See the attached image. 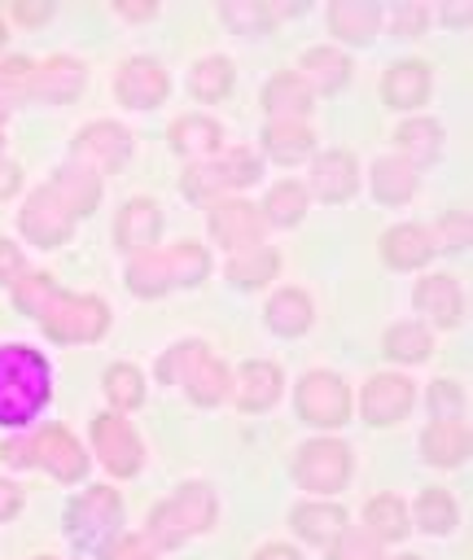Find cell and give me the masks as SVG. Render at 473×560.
<instances>
[{
    "label": "cell",
    "instance_id": "9a60e30c",
    "mask_svg": "<svg viewBox=\"0 0 473 560\" xmlns=\"http://www.w3.org/2000/svg\"><path fill=\"white\" fill-rule=\"evenodd\" d=\"M407 407H412V381L407 376L381 372L364 385V420L368 424H394L407 416Z\"/></svg>",
    "mask_w": 473,
    "mask_h": 560
},
{
    "label": "cell",
    "instance_id": "74e56055",
    "mask_svg": "<svg viewBox=\"0 0 473 560\" xmlns=\"http://www.w3.org/2000/svg\"><path fill=\"white\" fill-rule=\"evenodd\" d=\"M276 276V254L272 249H263V245H254V249H245V254H232V262H228V280H236V284H263V280H272Z\"/></svg>",
    "mask_w": 473,
    "mask_h": 560
},
{
    "label": "cell",
    "instance_id": "f6af8a7d",
    "mask_svg": "<svg viewBox=\"0 0 473 560\" xmlns=\"http://www.w3.org/2000/svg\"><path fill=\"white\" fill-rule=\"evenodd\" d=\"M26 83H31V61L26 57H9L0 66V96H18V92H26Z\"/></svg>",
    "mask_w": 473,
    "mask_h": 560
},
{
    "label": "cell",
    "instance_id": "e575fe53",
    "mask_svg": "<svg viewBox=\"0 0 473 560\" xmlns=\"http://www.w3.org/2000/svg\"><path fill=\"white\" fill-rule=\"evenodd\" d=\"M188 88H193V96H197V101H223V96H228V88H232V66H228L223 57H206V61H197V66H193Z\"/></svg>",
    "mask_w": 473,
    "mask_h": 560
},
{
    "label": "cell",
    "instance_id": "60d3db41",
    "mask_svg": "<svg viewBox=\"0 0 473 560\" xmlns=\"http://www.w3.org/2000/svg\"><path fill=\"white\" fill-rule=\"evenodd\" d=\"M105 394H109V402L114 407H140V398H145V385H140V372L131 368V363H114L109 372H105Z\"/></svg>",
    "mask_w": 473,
    "mask_h": 560
},
{
    "label": "cell",
    "instance_id": "816d5d0a",
    "mask_svg": "<svg viewBox=\"0 0 473 560\" xmlns=\"http://www.w3.org/2000/svg\"><path fill=\"white\" fill-rule=\"evenodd\" d=\"M13 13H18L22 22H44V18H48V4H18Z\"/></svg>",
    "mask_w": 473,
    "mask_h": 560
},
{
    "label": "cell",
    "instance_id": "4316f807",
    "mask_svg": "<svg viewBox=\"0 0 473 560\" xmlns=\"http://www.w3.org/2000/svg\"><path fill=\"white\" fill-rule=\"evenodd\" d=\"M377 22H381V9L368 4V0H337V4L328 9V26H333L342 39H350V44L372 39Z\"/></svg>",
    "mask_w": 473,
    "mask_h": 560
},
{
    "label": "cell",
    "instance_id": "f907efd6",
    "mask_svg": "<svg viewBox=\"0 0 473 560\" xmlns=\"http://www.w3.org/2000/svg\"><path fill=\"white\" fill-rule=\"evenodd\" d=\"M442 241H447V245H455V249L464 245V214H451V223L442 228Z\"/></svg>",
    "mask_w": 473,
    "mask_h": 560
},
{
    "label": "cell",
    "instance_id": "7c38bea8",
    "mask_svg": "<svg viewBox=\"0 0 473 560\" xmlns=\"http://www.w3.org/2000/svg\"><path fill=\"white\" fill-rule=\"evenodd\" d=\"M92 446H96L101 464L118 477H131L140 468V438L123 416H96L92 420Z\"/></svg>",
    "mask_w": 473,
    "mask_h": 560
},
{
    "label": "cell",
    "instance_id": "5bb4252c",
    "mask_svg": "<svg viewBox=\"0 0 473 560\" xmlns=\"http://www.w3.org/2000/svg\"><path fill=\"white\" fill-rule=\"evenodd\" d=\"M210 232L232 254H245V249H254L263 241V214L250 201H219L210 210Z\"/></svg>",
    "mask_w": 473,
    "mask_h": 560
},
{
    "label": "cell",
    "instance_id": "ab89813d",
    "mask_svg": "<svg viewBox=\"0 0 473 560\" xmlns=\"http://www.w3.org/2000/svg\"><path fill=\"white\" fill-rule=\"evenodd\" d=\"M394 140L407 149V158L429 162V158L438 153V144H442V131H438V122H429V118H412V122H403V127L394 131Z\"/></svg>",
    "mask_w": 473,
    "mask_h": 560
},
{
    "label": "cell",
    "instance_id": "3957f363",
    "mask_svg": "<svg viewBox=\"0 0 473 560\" xmlns=\"http://www.w3.org/2000/svg\"><path fill=\"white\" fill-rule=\"evenodd\" d=\"M0 459L4 464H26V468H48L57 481H79L88 472V455L79 451V442L61 424H48L31 438L0 442Z\"/></svg>",
    "mask_w": 473,
    "mask_h": 560
},
{
    "label": "cell",
    "instance_id": "7402d4cb",
    "mask_svg": "<svg viewBox=\"0 0 473 560\" xmlns=\"http://www.w3.org/2000/svg\"><path fill=\"white\" fill-rule=\"evenodd\" d=\"M416 311L420 315H429L434 324H455L460 319V311H464V298H460V284L451 280V276H425L420 284H416Z\"/></svg>",
    "mask_w": 473,
    "mask_h": 560
},
{
    "label": "cell",
    "instance_id": "8fae6325",
    "mask_svg": "<svg viewBox=\"0 0 473 560\" xmlns=\"http://www.w3.org/2000/svg\"><path fill=\"white\" fill-rule=\"evenodd\" d=\"M350 411V394L333 372H311L298 381V416L311 424H342Z\"/></svg>",
    "mask_w": 473,
    "mask_h": 560
},
{
    "label": "cell",
    "instance_id": "603a6c76",
    "mask_svg": "<svg viewBox=\"0 0 473 560\" xmlns=\"http://www.w3.org/2000/svg\"><path fill=\"white\" fill-rule=\"evenodd\" d=\"M381 254H385V262H390V267L407 271V267L429 262L434 241H429V232H425V228H416V223H399V228H390V232L381 236Z\"/></svg>",
    "mask_w": 473,
    "mask_h": 560
},
{
    "label": "cell",
    "instance_id": "f5cc1de1",
    "mask_svg": "<svg viewBox=\"0 0 473 560\" xmlns=\"http://www.w3.org/2000/svg\"><path fill=\"white\" fill-rule=\"evenodd\" d=\"M254 560H298V551H289V547H263Z\"/></svg>",
    "mask_w": 473,
    "mask_h": 560
},
{
    "label": "cell",
    "instance_id": "30bf717a",
    "mask_svg": "<svg viewBox=\"0 0 473 560\" xmlns=\"http://www.w3.org/2000/svg\"><path fill=\"white\" fill-rule=\"evenodd\" d=\"M127 149H131V136L118 127V122H92V127H83L79 136H74V149H70V166H83V171H92V175H101V171H118L123 166V158H127Z\"/></svg>",
    "mask_w": 473,
    "mask_h": 560
},
{
    "label": "cell",
    "instance_id": "bcb514c9",
    "mask_svg": "<svg viewBox=\"0 0 473 560\" xmlns=\"http://www.w3.org/2000/svg\"><path fill=\"white\" fill-rule=\"evenodd\" d=\"M109 560H153V547H149L145 538L127 534V538H118V542L109 547Z\"/></svg>",
    "mask_w": 473,
    "mask_h": 560
},
{
    "label": "cell",
    "instance_id": "277c9868",
    "mask_svg": "<svg viewBox=\"0 0 473 560\" xmlns=\"http://www.w3.org/2000/svg\"><path fill=\"white\" fill-rule=\"evenodd\" d=\"M158 376L162 381H180L193 402H219L228 394V385H232L228 368L201 341H180L171 354H162L158 359Z\"/></svg>",
    "mask_w": 473,
    "mask_h": 560
},
{
    "label": "cell",
    "instance_id": "ac0fdd59",
    "mask_svg": "<svg viewBox=\"0 0 473 560\" xmlns=\"http://www.w3.org/2000/svg\"><path fill=\"white\" fill-rule=\"evenodd\" d=\"M355 184H359V175H355V158H350L346 149H328V153L315 158V166H311V188H315L324 201H346V197L355 192Z\"/></svg>",
    "mask_w": 473,
    "mask_h": 560
},
{
    "label": "cell",
    "instance_id": "484cf974",
    "mask_svg": "<svg viewBox=\"0 0 473 560\" xmlns=\"http://www.w3.org/2000/svg\"><path fill=\"white\" fill-rule=\"evenodd\" d=\"M53 192H57V201L79 219V214H88L92 206H96V197H101V179L92 175V171H83V166H66V171H57V179L48 184Z\"/></svg>",
    "mask_w": 473,
    "mask_h": 560
},
{
    "label": "cell",
    "instance_id": "1f68e13d",
    "mask_svg": "<svg viewBox=\"0 0 473 560\" xmlns=\"http://www.w3.org/2000/svg\"><path fill=\"white\" fill-rule=\"evenodd\" d=\"M263 144L276 162H298L311 149V131H307L302 118H272L267 131H263Z\"/></svg>",
    "mask_w": 473,
    "mask_h": 560
},
{
    "label": "cell",
    "instance_id": "5b68a950",
    "mask_svg": "<svg viewBox=\"0 0 473 560\" xmlns=\"http://www.w3.org/2000/svg\"><path fill=\"white\" fill-rule=\"evenodd\" d=\"M210 521H215V494L193 481V486H180L166 503L153 508V516H149V538H153L158 547H175V542L193 538L197 529H206Z\"/></svg>",
    "mask_w": 473,
    "mask_h": 560
},
{
    "label": "cell",
    "instance_id": "f35d334b",
    "mask_svg": "<svg viewBox=\"0 0 473 560\" xmlns=\"http://www.w3.org/2000/svg\"><path fill=\"white\" fill-rule=\"evenodd\" d=\"M429 332L420 328V324H394L390 332H385V354L390 359H399V363H420L425 354H429Z\"/></svg>",
    "mask_w": 473,
    "mask_h": 560
},
{
    "label": "cell",
    "instance_id": "f1b7e54d",
    "mask_svg": "<svg viewBox=\"0 0 473 560\" xmlns=\"http://www.w3.org/2000/svg\"><path fill=\"white\" fill-rule=\"evenodd\" d=\"M364 529L377 538V542H394V538H403L407 534V508H403V499H394V494H377V499H368L364 503Z\"/></svg>",
    "mask_w": 473,
    "mask_h": 560
},
{
    "label": "cell",
    "instance_id": "d4e9b609",
    "mask_svg": "<svg viewBox=\"0 0 473 560\" xmlns=\"http://www.w3.org/2000/svg\"><path fill=\"white\" fill-rule=\"evenodd\" d=\"M171 144H175L180 153L206 162V158L219 149V122L206 118V114H184V118H175V127H171Z\"/></svg>",
    "mask_w": 473,
    "mask_h": 560
},
{
    "label": "cell",
    "instance_id": "9f6ffc18",
    "mask_svg": "<svg viewBox=\"0 0 473 560\" xmlns=\"http://www.w3.org/2000/svg\"><path fill=\"white\" fill-rule=\"evenodd\" d=\"M39 560H48V556H39Z\"/></svg>",
    "mask_w": 473,
    "mask_h": 560
},
{
    "label": "cell",
    "instance_id": "c3c4849f",
    "mask_svg": "<svg viewBox=\"0 0 473 560\" xmlns=\"http://www.w3.org/2000/svg\"><path fill=\"white\" fill-rule=\"evenodd\" d=\"M18 508H22V490L9 486V481H0V521H9Z\"/></svg>",
    "mask_w": 473,
    "mask_h": 560
},
{
    "label": "cell",
    "instance_id": "836d02e7",
    "mask_svg": "<svg viewBox=\"0 0 473 560\" xmlns=\"http://www.w3.org/2000/svg\"><path fill=\"white\" fill-rule=\"evenodd\" d=\"M267 324H272L280 337H298V332L311 324V302H307L298 289H280V293L267 302Z\"/></svg>",
    "mask_w": 473,
    "mask_h": 560
},
{
    "label": "cell",
    "instance_id": "ba28073f",
    "mask_svg": "<svg viewBox=\"0 0 473 560\" xmlns=\"http://www.w3.org/2000/svg\"><path fill=\"white\" fill-rule=\"evenodd\" d=\"M254 175H258V162L245 149H232L219 162H193L180 184H184L188 197H215V192H228L236 184H250Z\"/></svg>",
    "mask_w": 473,
    "mask_h": 560
},
{
    "label": "cell",
    "instance_id": "7dc6e473",
    "mask_svg": "<svg viewBox=\"0 0 473 560\" xmlns=\"http://www.w3.org/2000/svg\"><path fill=\"white\" fill-rule=\"evenodd\" d=\"M22 271H26V267H22V254H18L9 241H0V280H4V284H18Z\"/></svg>",
    "mask_w": 473,
    "mask_h": 560
},
{
    "label": "cell",
    "instance_id": "f546056e",
    "mask_svg": "<svg viewBox=\"0 0 473 560\" xmlns=\"http://www.w3.org/2000/svg\"><path fill=\"white\" fill-rule=\"evenodd\" d=\"M346 57L337 52V48H311V52H302V83L307 88H315V92H333V88H342L346 83Z\"/></svg>",
    "mask_w": 473,
    "mask_h": 560
},
{
    "label": "cell",
    "instance_id": "52a82bcc",
    "mask_svg": "<svg viewBox=\"0 0 473 560\" xmlns=\"http://www.w3.org/2000/svg\"><path fill=\"white\" fill-rule=\"evenodd\" d=\"M118 494L109 486H92L88 494H79L70 503V538L83 551H101L109 542V534L118 529Z\"/></svg>",
    "mask_w": 473,
    "mask_h": 560
},
{
    "label": "cell",
    "instance_id": "4fadbf2b",
    "mask_svg": "<svg viewBox=\"0 0 473 560\" xmlns=\"http://www.w3.org/2000/svg\"><path fill=\"white\" fill-rule=\"evenodd\" d=\"M22 232L35 241V245H61L66 236H70V228H74V214L57 201V192L44 184L39 192H31V201L22 206Z\"/></svg>",
    "mask_w": 473,
    "mask_h": 560
},
{
    "label": "cell",
    "instance_id": "b9f144b4",
    "mask_svg": "<svg viewBox=\"0 0 473 560\" xmlns=\"http://www.w3.org/2000/svg\"><path fill=\"white\" fill-rule=\"evenodd\" d=\"M57 293V284L48 280V276H39V271H22V280L13 284V298H18V306L22 311H31V315H39L44 306H48V298Z\"/></svg>",
    "mask_w": 473,
    "mask_h": 560
},
{
    "label": "cell",
    "instance_id": "44dd1931",
    "mask_svg": "<svg viewBox=\"0 0 473 560\" xmlns=\"http://www.w3.org/2000/svg\"><path fill=\"white\" fill-rule=\"evenodd\" d=\"M158 228H162L158 206L145 201V197H136V201L123 206V214H118V223H114V236H118L123 249H140V254H145V249H153Z\"/></svg>",
    "mask_w": 473,
    "mask_h": 560
},
{
    "label": "cell",
    "instance_id": "d6a6232c",
    "mask_svg": "<svg viewBox=\"0 0 473 560\" xmlns=\"http://www.w3.org/2000/svg\"><path fill=\"white\" fill-rule=\"evenodd\" d=\"M412 188H416L412 162H403V158H381V162L372 166V197H381L385 206L407 201V197H412Z\"/></svg>",
    "mask_w": 473,
    "mask_h": 560
},
{
    "label": "cell",
    "instance_id": "d6986e66",
    "mask_svg": "<svg viewBox=\"0 0 473 560\" xmlns=\"http://www.w3.org/2000/svg\"><path fill=\"white\" fill-rule=\"evenodd\" d=\"M79 88H83V66L70 57H48L44 66H31L26 92H35L44 101H70Z\"/></svg>",
    "mask_w": 473,
    "mask_h": 560
},
{
    "label": "cell",
    "instance_id": "7bdbcfd3",
    "mask_svg": "<svg viewBox=\"0 0 473 560\" xmlns=\"http://www.w3.org/2000/svg\"><path fill=\"white\" fill-rule=\"evenodd\" d=\"M333 560H377V538L368 529H342L333 538Z\"/></svg>",
    "mask_w": 473,
    "mask_h": 560
},
{
    "label": "cell",
    "instance_id": "e0dca14e",
    "mask_svg": "<svg viewBox=\"0 0 473 560\" xmlns=\"http://www.w3.org/2000/svg\"><path fill=\"white\" fill-rule=\"evenodd\" d=\"M228 389H232V402L241 411H263L280 394V368L276 363H258V359L254 363H241Z\"/></svg>",
    "mask_w": 473,
    "mask_h": 560
},
{
    "label": "cell",
    "instance_id": "6da1fadb",
    "mask_svg": "<svg viewBox=\"0 0 473 560\" xmlns=\"http://www.w3.org/2000/svg\"><path fill=\"white\" fill-rule=\"evenodd\" d=\"M48 398V363L26 346H0V424H26Z\"/></svg>",
    "mask_w": 473,
    "mask_h": 560
},
{
    "label": "cell",
    "instance_id": "7a4b0ae2",
    "mask_svg": "<svg viewBox=\"0 0 473 560\" xmlns=\"http://www.w3.org/2000/svg\"><path fill=\"white\" fill-rule=\"evenodd\" d=\"M206 267H210V258H206V249L193 245V241H180V245H166V249L153 245V249H145V254L131 258L127 284H131L136 293L153 298V293H162V289H171V284H197V280L206 276Z\"/></svg>",
    "mask_w": 473,
    "mask_h": 560
},
{
    "label": "cell",
    "instance_id": "11a10c76",
    "mask_svg": "<svg viewBox=\"0 0 473 560\" xmlns=\"http://www.w3.org/2000/svg\"><path fill=\"white\" fill-rule=\"evenodd\" d=\"M0 44H4V26H0Z\"/></svg>",
    "mask_w": 473,
    "mask_h": 560
},
{
    "label": "cell",
    "instance_id": "2e32d148",
    "mask_svg": "<svg viewBox=\"0 0 473 560\" xmlns=\"http://www.w3.org/2000/svg\"><path fill=\"white\" fill-rule=\"evenodd\" d=\"M114 88H118V101H123V105L149 109V105H158V101L166 96V70H162L158 61H149V57H136V61H127V66L118 70Z\"/></svg>",
    "mask_w": 473,
    "mask_h": 560
},
{
    "label": "cell",
    "instance_id": "4dcf8cb0",
    "mask_svg": "<svg viewBox=\"0 0 473 560\" xmlns=\"http://www.w3.org/2000/svg\"><path fill=\"white\" fill-rule=\"evenodd\" d=\"M263 105L276 114V118H302L307 105H311V88L298 79V74H276L267 88H263Z\"/></svg>",
    "mask_w": 473,
    "mask_h": 560
},
{
    "label": "cell",
    "instance_id": "ee69618b",
    "mask_svg": "<svg viewBox=\"0 0 473 560\" xmlns=\"http://www.w3.org/2000/svg\"><path fill=\"white\" fill-rule=\"evenodd\" d=\"M429 407H434L438 420L460 416V407H464V389H460L455 381H434V389H429Z\"/></svg>",
    "mask_w": 473,
    "mask_h": 560
},
{
    "label": "cell",
    "instance_id": "cb8c5ba5",
    "mask_svg": "<svg viewBox=\"0 0 473 560\" xmlns=\"http://www.w3.org/2000/svg\"><path fill=\"white\" fill-rule=\"evenodd\" d=\"M420 451H425V459L429 464H460L464 455H469V429H464V420L460 416H447V420H434L429 429H425V438H420Z\"/></svg>",
    "mask_w": 473,
    "mask_h": 560
},
{
    "label": "cell",
    "instance_id": "8d00e7d4",
    "mask_svg": "<svg viewBox=\"0 0 473 560\" xmlns=\"http://www.w3.org/2000/svg\"><path fill=\"white\" fill-rule=\"evenodd\" d=\"M263 210H267V219H272V223L289 228V223H298V219H302V210H307V188H302V184H293V179H280V184L267 192Z\"/></svg>",
    "mask_w": 473,
    "mask_h": 560
},
{
    "label": "cell",
    "instance_id": "d590c367",
    "mask_svg": "<svg viewBox=\"0 0 473 560\" xmlns=\"http://www.w3.org/2000/svg\"><path fill=\"white\" fill-rule=\"evenodd\" d=\"M416 525L429 529V534H447L455 525V499L447 490H438V486L420 490V499H416Z\"/></svg>",
    "mask_w": 473,
    "mask_h": 560
},
{
    "label": "cell",
    "instance_id": "9c48e42d",
    "mask_svg": "<svg viewBox=\"0 0 473 560\" xmlns=\"http://www.w3.org/2000/svg\"><path fill=\"white\" fill-rule=\"evenodd\" d=\"M350 477V451L342 442H328V438H315L302 446L298 455V481L315 494H333L342 490Z\"/></svg>",
    "mask_w": 473,
    "mask_h": 560
},
{
    "label": "cell",
    "instance_id": "681fc988",
    "mask_svg": "<svg viewBox=\"0 0 473 560\" xmlns=\"http://www.w3.org/2000/svg\"><path fill=\"white\" fill-rule=\"evenodd\" d=\"M18 184H22V171H18L13 162H0V197L18 192Z\"/></svg>",
    "mask_w": 473,
    "mask_h": 560
},
{
    "label": "cell",
    "instance_id": "ffe728a7",
    "mask_svg": "<svg viewBox=\"0 0 473 560\" xmlns=\"http://www.w3.org/2000/svg\"><path fill=\"white\" fill-rule=\"evenodd\" d=\"M381 96L394 109H416L429 96V66L425 61H399V66H390L385 70V83H381Z\"/></svg>",
    "mask_w": 473,
    "mask_h": 560
},
{
    "label": "cell",
    "instance_id": "8992f818",
    "mask_svg": "<svg viewBox=\"0 0 473 560\" xmlns=\"http://www.w3.org/2000/svg\"><path fill=\"white\" fill-rule=\"evenodd\" d=\"M39 319H44V332L53 341H92V337L105 332L109 311L96 298H74V293H61L57 289L48 298V306L39 311Z\"/></svg>",
    "mask_w": 473,
    "mask_h": 560
},
{
    "label": "cell",
    "instance_id": "83f0119b",
    "mask_svg": "<svg viewBox=\"0 0 473 560\" xmlns=\"http://www.w3.org/2000/svg\"><path fill=\"white\" fill-rule=\"evenodd\" d=\"M293 529L307 542H333L346 529V512L337 503H302L293 508Z\"/></svg>",
    "mask_w": 473,
    "mask_h": 560
},
{
    "label": "cell",
    "instance_id": "db71d44e",
    "mask_svg": "<svg viewBox=\"0 0 473 560\" xmlns=\"http://www.w3.org/2000/svg\"><path fill=\"white\" fill-rule=\"evenodd\" d=\"M394 560H420V556H394Z\"/></svg>",
    "mask_w": 473,
    "mask_h": 560
}]
</instances>
